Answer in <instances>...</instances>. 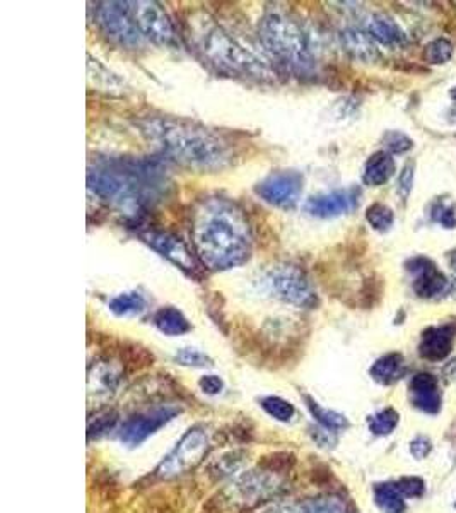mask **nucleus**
<instances>
[{
    "label": "nucleus",
    "instance_id": "nucleus-8",
    "mask_svg": "<svg viewBox=\"0 0 456 513\" xmlns=\"http://www.w3.org/2000/svg\"><path fill=\"white\" fill-rule=\"evenodd\" d=\"M209 449V436L202 428L188 430L176 447L167 453L166 459L157 467V474L165 480L178 478L197 466Z\"/></svg>",
    "mask_w": 456,
    "mask_h": 513
},
{
    "label": "nucleus",
    "instance_id": "nucleus-37",
    "mask_svg": "<svg viewBox=\"0 0 456 513\" xmlns=\"http://www.w3.org/2000/svg\"><path fill=\"white\" fill-rule=\"evenodd\" d=\"M198 387L205 395H219L224 390V382L217 375H205L198 380Z\"/></svg>",
    "mask_w": 456,
    "mask_h": 513
},
{
    "label": "nucleus",
    "instance_id": "nucleus-6",
    "mask_svg": "<svg viewBox=\"0 0 456 513\" xmlns=\"http://www.w3.org/2000/svg\"><path fill=\"white\" fill-rule=\"evenodd\" d=\"M261 284L269 295L299 309L317 305V295L301 269L294 265H275L265 272Z\"/></svg>",
    "mask_w": 456,
    "mask_h": 513
},
{
    "label": "nucleus",
    "instance_id": "nucleus-20",
    "mask_svg": "<svg viewBox=\"0 0 456 513\" xmlns=\"http://www.w3.org/2000/svg\"><path fill=\"white\" fill-rule=\"evenodd\" d=\"M369 374L381 385H392L405 374L404 356L400 353H388L371 366Z\"/></svg>",
    "mask_w": 456,
    "mask_h": 513
},
{
    "label": "nucleus",
    "instance_id": "nucleus-16",
    "mask_svg": "<svg viewBox=\"0 0 456 513\" xmlns=\"http://www.w3.org/2000/svg\"><path fill=\"white\" fill-rule=\"evenodd\" d=\"M456 327L451 324L440 327H429L423 334V341L419 344V353L429 361H442L446 358L455 342Z\"/></svg>",
    "mask_w": 456,
    "mask_h": 513
},
{
    "label": "nucleus",
    "instance_id": "nucleus-38",
    "mask_svg": "<svg viewBox=\"0 0 456 513\" xmlns=\"http://www.w3.org/2000/svg\"><path fill=\"white\" fill-rule=\"evenodd\" d=\"M431 449H432L431 440L426 436H417L415 440H412L411 453L413 455V459H417V461L426 459L427 455L431 453Z\"/></svg>",
    "mask_w": 456,
    "mask_h": 513
},
{
    "label": "nucleus",
    "instance_id": "nucleus-30",
    "mask_svg": "<svg viewBox=\"0 0 456 513\" xmlns=\"http://www.w3.org/2000/svg\"><path fill=\"white\" fill-rule=\"evenodd\" d=\"M303 513H346V505L340 498H313L301 505Z\"/></svg>",
    "mask_w": 456,
    "mask_h": 513
},
{
    "label": "nucleus",
    "instance_id": "nucleus-5",
    "mask_svg": "<svg viewBox=\"0 0 456 513\" xmlns=\"http://www.w3.org/2000/svg\"><path fill=\"white\" fill-rule=\"evenodd\" d=\"M198 45L207 59L229 72L261 81L274 78L272 69L255 52L244 47L240 40L219 26H211L198 33Z\"/></svg>",
    "mask_w": 456,
    "mask_h": 513
},
{
    "label": "nucleus",
    "instance_id": "nucleus-25",
    "mask_svg": "<svg viewBox=\"0 0 456 513\" xmlns=\"http://www.w3.org/2000/svg\"><path fill=\"white\" fill-rule=\"evenodd\" d=\"M304 401H306V405H308L311 416L317 420L319 426H323L330 432H340V430H346L349 426V421L344 414L319 405L315 399H311L308 395L304 397Z\"/></svg>",
    "mask_w": 456,
    "mask_h": 513
},
{
    "label": "nucleus",
    "instance_id": "nucleus-33",
    "mask_svg": "<svg viewBox=\"0 0 456 513\" xmlns=\"http://www.w3.org/2000/svg\"><path fill=\"white\" fill-rule=\"evenodd\" d=\"M383 142L386 147V153L390 155H404L407 151H411L413 142L409 136H405L404 132L398 130H390L383 136Z\"/></svg>",
    "mask_w": 456,
    "mask_h": 513
},
{
    "label": "nucleus",
    "instance_id": "nucleus-23",
    "mask_svg": "<svg viewBox=\"0 0 456 513\" xmlns=\"http://www.w3.org/2000/svg\"><path fill=\"white\" fill-rule=\"evenodd\" d=\"M154 326L157 327V330L163 332L165 336H183L192 330V326L186 320V317L178 309H173V307H165L156 311Z\"/></svg>",
    "mask_w": 456,
    "mask_h": 513
},
{
    "label": "nucleus",
    "instance_id": "nucleus-34",
    "mask_svg": "<svg viewBox=\"0 0 456 513\" xmlns=\"http://www.w3.org/2000/svg\"><path fill=\"white\" fill-rule=\"evenodd\" d=\"M431 216L444 228H450V230L456 228V205L453 203H446L440 199L432 205Z\"/></svg>",
    "mask_w": 456,
    "mask_h": 513
},
{
    "label": "nucleus",
    "instance_id": "nucleus-19",
    "mask_svg": "<svg viewBox=\"0 0 456 513\" xmlns=\"http://www.w3.org/2000/svg\"><path fill=\"white\" fill-rule=\"evenodd\" d=\"M120 384V374L111 363H96L90 372V394L98 397L111 395Z\"/></svg>",
    "mask_w": 456,
    "mask_h": 513
},
{
    "label": "nucleus",
    "instance_id": "nucleus-4",
    "mask_svg": "<svg viewBox=\"0 0 456 513\" xmlns=\"http://www.w3.org/2000/svg\"><path fill=\"white\" fill-rule=\"evenodd\" d=\"M260 38L269 52L296 72H308L313 67L309 42L301 26L279 9H271L261 17Z\"/></svg>",
    "mask_w": 456,
    "mask_h": 513
},
{
    "label": "nucleus",
    "instance_id": "nucleus-32",
    "mask_svg": "<svg viewBox=\"0 0 456 513\" xmlns=\"http://www.w3.org/2000/svg\"><path fill=\"white\" fill-rule=\"evenodd\" d=\"M175 361L182 366L188 368H209L213 366L214 361L205 353L198 351L195 347H182L175 353Z\"/></svg>",
    "mask_w": 456,
    "mask_h": 513
},
{
    "label": "nucleus",
    "instance_id": "nucleus-41",
    "mask_svg": "<svg viewBox=\"0 0 456 513\" xmlns=\"http://www.w3.org/2000/svg\"><path fill=\"white\" fill-rule=\"evenodd\" d=\"M455 510H456V501H455Z\"/></svg>",
    "mask_w": 456,
    "mask_h": 513
},
{
    "label": "nucleus",
    "instance_id": "nucleus-35",
    "mask_svg": "<svg viewBox=\"0 0 456 513\" xmlns=\"http://www.w3.org/2000/svg\"><path fill=\"white\" fill-rule=\"evenodd\" d=\"M398 491L404 498H419L424 495V481L421 478H402L395 482Z\"/></svg>",
    "mask_w": 456,
    "mask_h": 513
},
{
    "label": "nucleus",
    "instance_id": "nucleus-2",
    "mask_svg": "<svg viewBox=\"0 0 456 513\" xmlns=\"http://www.w3.org/2000/svg\"><path fill=\"white\" fill-rule=\"evenodd\" d=\"M88 187L98 199L138 218L163 197L167 187L166 173L157 161L115 159L90 170Z\"/></svg>",
    "mask_w": 456,
    "mask_h": 513
},
{
    "label": "nucleus",
    "instance_id": "nucleus-21",
    "mask_svg": "<svg viewBox=\"0 0 456 513\" xmlns=\"http://www.w3.org/2000/svg\"><path fill=\"white\" fill-rule=\"evenodd\" d=\"M342 43L350 55L361 62H373L378 59V50L373 43V38L359 30L342 33Z\"/></svg>",
    "mask_w": 456,
    "mask_h": 513
},
{
    "label": "nucleus",
    "instance_id": "nucleus-12",
    "mask_svg": "<svg viewBox=\"0 0 456 513\" xmlns=\"http://www.w3.org/2000/svg\"><path fill=\"white\" fill-rule=\"evenodd\" d=\"M280 488V481L274 474L261 472V470H250L244 472L229 486V499L240 505H253L260 499L274 495Z\"/></svg>",
    "mask_w": 456,
    "mask_h": 513
},
{
    "label": "nucleus",
    "instance_id": "nucleus-18",
    "mask_svg": "<svg viewBox=\"0 0 456 513\" xmlns=\"http://www.w3.org/2000/svg\"><path fill=\"white\" fill-rule=\"evenodd\" d=\"M395 159L386 151H378L366 161L363 182L369 187H380L395 175Z\"/></svg>",
    "mask_w": 456,
    "mask_h": 513
},
{
    "label": "nucleus",
    "instance_id": "nucleus-24",
    "mask_svg": "<svg viewBox=\"0 0 456 513\" xmlns=\"http://www.w3.org/2000/svg\"><path fill=\"white\" fill-rule=\"evenodd\" d=\"M375 501L383 513L405 512V498L398 491L395 482H383L376 484L375 489Z\"/></svg>",
    "mask_w": 456,
    "mask_h": 513
},
{
    "label": "nucleus",
    "instance_id": "nucleus-14",
    "mask_svg": "<svg viewBox=\"0 0 456 513\" xmlns=\"http://www.w3.org/2000/svg\"><path fill=\"white\" fill-rule=\"evenodd\" d=\"M359 190L347 188V190H334L327 194H319L311 197L306 203V211L319 219L338 218L342 214H347L357 205Z\"/></svg>",
    "mask_w": 456,
    "mask_h": 513
},
{
    "label": "nucleus",
    "instance_id": "nucleus-7",
    "mask_svg": "<svg viewBox=\"0 0 456 513\" xmlns=\"http://www.w3.org/2000/svg\"><path fill=\"white\" fill-rule=\"evenodd\" d=\"M96 23L113 42L123 47L140 48L144 45V36L138 30V23L132 16L128 2H101L96 7Z\"/></svg>",
    "mask_w": 456,
    "mask_h": 513
},
{
    "label": "nucleus",
    "instance_id": "nucleus-11",
    "mask_svg": "<svg viewBox=\"0 0 456 513\" xmlns=\"http://www.w3.org/2000/svg\"><path fill=\"white\" fill-rule=\"evenodd\" d=\"M132 16L144 38L157 45H171L175 42V26L165 9L157 2H128Z\"/></svg>",
    "mask_w": 456,
    "mask_h": 513
},
{
    "label": "nucleus",
    "instance_id": "nucleus-28",
    "mask_svg": "<svg viewBox=\"0 0 456 513\" xmlns=\"http://www.w3.org/2000/svg\"><path fill=\"white\" fill-rule=\"evenodd\" d=\"M260 405L271 418H274L275 421H280V423H290L296 416V407L290 404V401H286L282 397H277V395L263 397L260 401Z\"/></svg>",
    "mask_w": 456,
    "mask_h": 513
},
{
    "label": "nucleus",
    "instance_id": "nucleus-31",
    "mask_svg": "<svg viewBox=\"0 0 456 513\" xmlns=\"http://www.w3.org/2000/svg\"><path fill=\"white\" fill-rule=\"evenodd\" d=\"M451 57H453V45L446 38L432 40L431 43H427L426 50H424V59L434 65L446 63Z\"/></svg>",
    "mask_w": 456,
    "mask_h": 513
},
{
    "label": "nucleus",
    "instance_id": "nucleus-26",
    "mask_svg": "<svg viewBox=\"0 0 456 513\" xmlns=\"http://www.w3.org/2000/svg\"><path fill=\"white\" fill-rule=\"evenodd\" d=\"M109 310L119 317H128V315H138L146 310V299L144 296L132 291V293H122V295L111 298L109 301Z\"/></svg>",
    "mask_w": 456,
    "mask_h": 513
},
{
    "label": "nucleus",
    "instance_id": "nucleus-39",
    "mask_svg": "<svg viewBox=\"0 0 456 513\" xmlns=\"http://www.w3.org/2000/svg\"><path fill=\"white\" fill-rule=\"evenodd\" d=\"M335 432H330V430H327V428H317V430H313L311 432V436H313V440L318 443L319 447H330V445H334L335 443Z\"/></svg>",
    "mask_w": 456,
    "mask_h": 513
},
{
    "label": "nucleus",
    "instance_id": "nucleus-3",
    "mask_svg": "<svg viewBox=\"0 0 456 513\" xmlns=\"http://www.w3.org/2000/svg\"><path fill=\"white\" fill-rule=\"evenodd\" d=\"M140 130L165 155L197 170H221L231 161L224 140L207 128L171 119L140 122Z\"/></svg>",
    "mask_w": 456,
    "mask_h": 513
},
{
    "label": "nucleus",
    "instance_id": "nucleus-9",
    "mask_svg": "<svg viewBox=\"0 0 456 513\" xmlns=\"http://www.w3.org/2000/svg\"><path fill=\"white\" fill-rule=\"evenodd\" d=\"M180 413L182 409L176 405H159L146 413L136 414L130 420L123 423L119 432V438L127 447H138L149 436L157 433L161 428H165L169 421L175 420Z\"/></svg>",
    "mask_w": 456,
    "mask_h": 513
},
{
    "label": "nucleus",
    "instance_id": "nucleus-15",
    "mask_svg": "<svg viewBox=\"0 0 456 513\" xmlns=\"http://www.w3.org/2000/svg\"><path fill=\"white\" fill-rule=\"evenodd\" d=\"M407 269L415 274L413 290L421 298H434L448 288V280L436 264L426 257H415L407 262Z\"/></svg>",
    "mask_w": 456,
    "mask_h": 513
},
{
    "label": "nucleus",
    "instance_id": "nucleus-13",
    "mask_svg": "<svg viewBox=\"0 0 456 513\" xmlns=\"http://www.w3.org/2000/svg\"><path fill=\"white\" fill-rule=\"evenodd\" d=\"M142 238L147 245H151V249L156 250L159 255H163L169 262L180 267L185 272H188L190 276L200 274V267H198L195 257L192 255V250L188 249V245L180 236L169 233V232L151 230L142 234Z\"/></svg>",
    "mask_w": 456,
    "mask_h": 513
},
{
    "label": "nucleus",
    "instance_id": "nucleus-10",
    "mask_svg": "<svg viewBox=\"0 0 456 513\" xmlns=\"http://www.w3.org/2000/svg\"><path fill=\"white\" fill-rule=\"evenodd\" d=\"M261 201L275 207H294L303 194V176L294 170L274 171L257 185Z\"/></svg>",
    "mask_w": 456,
    "mask_h": 513
},
{
    "label": "nucleus",
    "instance_id": "nucleus-1",
    "mask_svg": "<svg viewBox=\"0 0 456 513\" xmlns=\"http://www.w3.org/2000/svg\"><path fill=\"white\" fill-rule=\"evenodd\" d=\"M194 245L200 262L211 271H228L252 257V232L243 211L215 197L198 205L194 218Z\"/></svg>",
    "mask_w": 456,
    "mask_h": 513
},
{
    "label": "nucleus",
    "instance_id": "nucleus-40",
    "mask_svg": "<svg viewBox=\"0 0 456 513\" xmlns=\"http://www.w3.org/2000/svg\"><path fill=\"white\" fill-rule=\"evenodd\" d=\"M274 513H303V508L301 505H294V507H286V508H280Z\"/></svg>",
    "mask_w": 456,
    "mask_h": 513
},
{
    "label": "nucleus",
    "instance_id": "nucleus-22",
    "mask_svg": "<svg viewBox=\"0 0 456 513\" xmlns=\"http://www.w3.org/2000/svg\"><path fill=\"white\" fill-rule=\"evenodd\" d=\"M369 36L386 47H396L405 42V34L392 17L375 16L369 23Z\"/></svg>",
    "mask_w": 456,
    "mask_h": 513
},
{
    "label": "nucleus",
    "instance_id": "nucleus-27",
    "mask_svg": "<svg viewBox=\"0 0 456 513\" xmlns=\"http://www.w3.org/2000/svg\"><path fill=\"white\" fill-rule=\"evenodd\" d=\"M398 421H400V416H398L395 409L386 407V409L378 411L376 414L369 416L367 418V426H369V432L373 435L388 436L395 432Z\"/></svg>",
    "mask_w": 456,
    "mask_h": 513
},
{
    "label": "nucleus",
    "instance_id": "nucleus-29",
    "mask_svg": "<svg viewBox=\"0 0 456 513\" xmlns=\"http://www.w3.org/2000/svg\"><path fill=\"white\" fill-rule=\"evenodd\" d=\"M366 219L367 223L371 224L373 230L376 232H386L392 228L394 221H395V216H394V211L385 205V204H373L371 207H367L366 211Z\"/></svg>",
    "mask_w": 456,
    "mask_h": 513
},
{
    "label": "nucleus",
    "instance_id": "nucleus-17",
    "mask_svg": "<svg viewBox=\"0 0 456 513\" xmlns=\"http://www.w3.org/2000/svg\"><path fill=\"white\" fill-rule=\"evenodd\" d=\"M412 403L427 414H436L442 407V394L434 375L417 374L411 382Z\"/></svg>",
    "mask_w": 456,
    "mask_h": 513
},
{
    "label": "nucleus",
    "instance_id": "nucleus-36",
    "mask_svg": "<svg viewBox=\"0 0 456 513\" xmlns=\"http://www.w3.org/2000/svg\"><path fill=\"white\" fill-rule=\"evenodd\" d=\"M412 187H413V163H407L400 171V176L396 182V192L402 197V201L409 199Z\"/></svg>",
    "mask_w": 456,
    "mask_h": 513
}]
</instances>
